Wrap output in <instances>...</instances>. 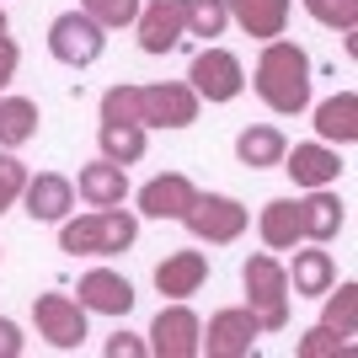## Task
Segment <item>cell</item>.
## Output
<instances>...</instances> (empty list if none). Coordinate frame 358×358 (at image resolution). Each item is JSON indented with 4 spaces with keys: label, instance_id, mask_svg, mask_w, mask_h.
<instances>
[{
    "label": "cell",
    "instance_id": "5b68a950",
    "mask_svg": "<svg viewBox=\"0 0 358 358\" xmlns=\"http://www.w3.org/2000/svg\"><path fill=\"white\" fill-rule=\"evenodd\" d=\"M182 224L193 230V241L230 246V241L246 236L252 214H246V203H241V198H230V193H198L193 203H187V214H182Z\"/></svg>",
    "mask_w": 358,
    "mask_h": 358
},
{
    "label": "cell",
    "instance_id": "3957f363",
    "mask_svg": "<svg viewBox=\"0 0 358 358\" xmlns=\"http://www.w3.org/2000/svg\"><path fill=\"white\" fill-rule=\"evenodd\" d=\"M241 289H246V310L257 315L262 337L289 327V268L273 252H257L241 262Z\"/></svg>",
    "mask_w": 358,
    "mask_h": 358
},
{
    "label": "cell",
    "instance_id": "4fadbf2b",
    "mask_svg": "<svg viewBox=\"0 0 358 358\" xmlns=\"http://www.w3.org/2000/svg\"><path fill=\"white\" fill-rule=\"evenodd\" d=\"M22 209H27L32 224H59V220H70V209H75V182L59 177V171H38V177H27V187H22Z\"/></svg>",
    "mask_w": 358,
    "mask_h": 358
},
{
    "label": "cell",
    "instance_id": "4dcf8cb0",
    "mask_svg": "<svg viewBox=\"0 0 358 358\" xmlns=\"http://www.w3.org/2000/svg\"><path fill=\"white\" fill-rule=\"evenodd\" d=\"M27 177H32V171L22 166V155H16V150H0V214H6L16 198H22Z\"/></svg>",
    "mask_w": 358,
    "mask_h": 358
},
{
    "label": "cell",
    "instance_id": "ffe728a7",
    "mask_svg": "<svg viewBox=\"0 0 358 358\" xmlns=\"http://www.w3.org/2000/svg\"><path fill=\"white\" fill-rule=\"evenodd\" d=\"M75 193L86 198L91 209H113V203H123V198H129V171H123V166H113L107 155H96L91 166H80Z\"/></svg>",
    "mask_w": 358,
    "mask_h": 358
},
{
    "label": "cell",
    "instance_id": "836d02e7",
    "mask_svg": "<svg viewBox=\"0 0 358 358\" xmlns=\"http://www.w3.org/2000/svg\"><path fill=\"white\" fill-rule=\"evenodd\" d=\"M16 64H22V48H16V38H6V32H0V91L16 80Z\"/></svg>",
    "mask_w": 358,
    "mask_h": 358
},
{
    "label": "cell",
    "instance_id": "d590c367",
    "mask_svg": "<svg viewBox=\"0 0 358 358\" xmlns=\"http://www.w3.org/2000/svg\"><path fill=\"white\" fill-rule=\"evenodd\" d=\"M0 32H6V11H0Z\"/></svg>",
    "mask_w": 358,
    "mask_h": 358
},
{
    "label": "cell",
    "instance_id": "52a82bcc",
    "mask_svg": "<svg viewBox=\"0 0 358 358\" xmlns=\"http://www.w3.org/2000/svg\"><path fill=\"white\" fill-rule=\"evenodd\" d=\"M257 337H262L257 315L246 310V305H230V310L209 315V327H198V353H209V358H246V353H257Z\"/></svg>",
    "mask_w": 358,
    "mask_h": 358
},
{
    "label": "cell",
    "instance_id": "d6a6232c",
    "mask_svg": "<svg viewBox=\"0 0 358 358\" xmlns=\"http://www.w3.org/2000/svg\"><path fill=\"white\" fill-rule=\"evenodd\" d=\"M102 353L107 358H145L150 343H145V337H134V331H113V337L102 343Z\"/></svg>",
    "mask_w": 358,
    "mask_h": 358
},
{
    "label": "cell",
    "instance_id": "cb8c5ba5",
    "mask_svg": "<svg viewBox=\"0 0 358 358\" xmlns=\"http://www.w3.org/2000/svg\"><path fill=\"white\" fill-rule=\"evenodd\" d=\"M96 145H102V155H107L113 166H123V171H129V166L145 161L150 129H145V123H102V129H96Z\"/></svg>",
    "mask_w": 358,
    "mask_h": 358
},
{
    "label": "cell",
    "instance_id": "277c9868",
    "mask_svg": "<svg viewBox=\"0 0 358 358\" xmlns=\"http://www.w3.org/2000/svg\"><path fill=\"white\" fill-rule=\"evenodd\" d=\"M48 54L59 64H70V70H86V64H96L107 54V27L75 6V11L48 22Z\"/></svg>",
    "mask_w": 358,
    "mask_h": 358
},
{
    "label": "cell",
    "instance_id": "44dd1931",
    "mask_svg": "<svg viewBox=\"0 0 358 358\" xmlns=\"http://www.w3.org/2000/svg\"><path fill=\"white\" fill-rule=\"evenodd\" d=\"M315 139L321 145H353L358 139V96L353 91H337L327 102H315Z\"/></svg>",
    "mask_w": 358,
    "mask_h": 358
},
{
    "label": "cell",
    "instance_id": "83f0119b",
    "mask_svg": "<svg viewBox=\"0 0 358 358\" xmlns=\"http://www.w3.org/2000/svg\"><path fill=\"white\" fill-rule=\"evenodd\" d=\"M96 113H102V123H139V86H129V80L107 86Z\"/></svg>",
    "mask_w": 358,
    "mask_h": 358
},
{
    "label": "cell",
    "instance_id": "7a4b0ae2",
    "mask_svg": "<svg viewBox=\"0 0 358 358\" xmlns=\"http://www.w3.org/2000/svg\"><path fill=\"white\" fill-rule=\"evenodd\" d=\"M139 241V214L113 203V209H86L80 220H59V252L70 257H118Z\"/></svg>",
    "mask_w": 358,
    "mask_h": 358
},
{
    "label": "cell",
    "instance_id": "d4e9b609",
    "mask_svg": "<svg viewBox=\"0 0 358 358\" xmlns=\"http://www.w3.org/2000/svg\"><path fill=\"white\" fill-rule=\"evenodd\" d=\"M38 102L32 96H6L0 91V150H22L32 134H38Z\"/></svg>",
    "mask_w": 358,
    "mask_h": 358
},
{
    "label": "cell",
    "instance_id": "f546056e",
    "mask_svg": "<svg viewBox=\"0 0 358 358\" xmlns=\"http://www.w3.org/2000/svg\"><path fill=\"white\" fill-rule=\"evenodd\" d=\"M305 11H310L321 27H337V32L358 27V0H305Z\"/></svg>",
    "mask_w": 358,
    "mask_h": 358
},
{
    "label": "cell",
    "instance_id": "9a60e30c",
    "mask_svg": "<svg viewBox=\"0 0 358 358\" xmlns=\"http://www.w3.org/2000/svg\"><path fill=\"white\" fill-rule=\"evenodd\" d=\"M193 198H198V187H193L187 171H161V177H150L145 187H139L134 214H145V220H182Z\"/></svg>",
    "mask_w": 358,
    "mask_h": 358
},
{
    "label": "cell",
    "instance_id": "e575fe53",
    "mask_svg": "<svg viewBox=\"0 0 358 358\" xmlns=\"http://www.w3.org/2000/svg\"><path fill=\"white\" fill-rule=\"evenodd\" d=\"M22 348H27L22 327H16L11 315H0V358H22Z\"/></svg>",
    "mask_w": 358,
    "mask_h": 358
},
{
    "label": "cell",
    "instance_id": "5bb4252c",
    "mask_svg": "<svg viewBox=\"0 0 358 358\" xmlns=\"http://www.w3.org/2000/svg\"><path fill=\"white\" fill-rule=\"evenodd\" d=\"M294 209H299V236L315 241V246L337 241L343 224H348V203L331 193V187H310L305 198H294Z\"/></svg>",
    "mask_w": 358,
    "mask_h": 358
},
{
    "label": "cell",
    "instance_id": "7402d4cb",
    "mask_svg": "<svg viewBox=\"0 0 358 358\" xmlns=\"http://www.w3.org/2000/svg\"><path fill=\"white\" fill-rule=\"evenodd\" d=\"M284 129H273V123H252V129H241L236 134V161L246 166V171H268V166L284 161Z\"/></svg>",
    "mask_w": 358,
    "mask_h": 358
},
{
    "label": "cell",
    "instance_id": "484cf974",
    "mask_svg": "<svg viewBox=\"0 0 358 358\" xmlns=\"http://www.w3.org/2000/svg\"><path fill=\"white\" fill-rule=\"evenodd\" d=\"M321 299H327V315H321V321L337 327L343 337H353V327H358V284H331Z\"/></svg>",
    "mask_w": 358,
    "mask_h": 358
},
{
    "label": "cell",
    "instance_id": "ba28073f",
    "mask_svg": "<svg viewBox=\"0 0 358 358\" xmlns=\"http://www.w3.org/2000/svg\"><path fill=\"white\" fill-rule=\"evenodd\" d=\"M198 91L187 80H155V86H139V123L145 129H187L198 123Z\"/></svg>",
    "mask_w": 358,
    "mask_h": 358
},
{
    "label": "cell",
    "instance_id": "4316f807",
    "mask_svg": "<svg viewBox=\"0 0 358 358\" xmlns=\"http://www.w3.org/2000/svg\"><path fill=\"white\" fill-rule=\"evenodd\" d=\"M230 11L224 0H187V38H224Z\"/></svg>",
    "mask_w": 358,
    "mask_h": 358
},
{
    "label": "cell",
    "instance_id": "d6986e66",
    "mask_svg": "<svg viewBox=\"0 0 358 358\" xmlns=\"http://www.w3.org/2000/svg\"><path fill=\"white\" fill-rule=\"evenodd\" d=\"M337 284V262L321 246H294V262H289V294L294 299H321L327 289Z\"/></svg>",
    "mask_w": 358,
    "mask_h": 358
},
{
    "label": "cell",
    "instance_id": "9c48e42d",
    "mask_svg": "<svg viewBox=\"0 0 358 358\" xmlns=\"http://www.w3.org/2000/svg\"><path fill=\"white\" fill-rule=\"evenodd\" d=\"M187 86L198 91V102H236L241 91H246V70H241V59L230 54V48H203V54H193V64H187Z\"/></svg>",
    "mask_w": 358,
    "mask_h": 358
},
{
    "label": "cell",
    "instance_id": "f1b7e54d",
    "mask_svg": "<svg viewBox=\"0 0 358 358\" xmlns=\"http://www.w3.org/2000/svg\"><path fill=\"white\" fill-rule=\"evenodd\" d=\"M80 11L96 16L107 32H118V27H134V16H139V0H80Z\"/></svg>",
    "mask_w": 358,
    "mask_h": 358
},
{
    "label": "cell",
    "instance_id": "6da1fadb",
    "mask_svg": "<svg viewBox=\"0 0 358 358\" xmlns=\"http://www.w3.org/2000/svg\"><path fill=\"white\" fill-rule=\"evenodd\" d=\"M252 86L278 118H299L310 107V54L294 38H268L262 54H257Z\"/></svg>",
    "mask_w": 358,
    "mask_h": 358
},
{
    "label": "cell",
    "instance_id": "603a6c76",
    "mask_svg": "<svg viewBox=\"0 0 358 358\" xmlns=\"http://www.w3.org/2000/svg\"><path fill=\"white\" fill-rule=\"evenodd\" d=\"M257 236H262V246L268 252H294L299 241V209L294 198H273V203H262V214H257Z\"/></svg>",
    "mask_w": 358,
    "mask_h": 358
},
{
    "label": "cell",
    "instance_id": "ac0fdd59",
    "mask_svg": "<svg viewBox=\"0 0 358 358\" xmlns=\"http://www.w3.org/2000/svg\"><path fill=\"white\" fill-rule=\"evenodd\" d=\"M224 11H230V22H236L246 38L268 43V38H284L294 0H224Z\"/></svg>",
    "mask_w": 358,
    "mask_h": 358
},
{
    "label": "cell",
    "instance_id": "e0dca14e",
    "mask_svg": "<svg viewBox=\"0 0 358 358\" xmlns=\"http://www.w3.org/2000/svg\"><path fill=\"white\" fill-rule=\"evenodd\" d=\"M209 284V257L203 252H166L155 262V294L161 299H193Z\"/></svg>",
    "mask_w": 358,
    "mask_h": 358
},
{
    "label": "cell",
    "instance_id": "8fae6325",
    "mask_svg": "<svg viewBox=\"0 0 358 358\" xmlns=\"http://www.w3.org/2000/svg\"><path fill=\"white\" fill-rule=\"evenodd\" d=\"M134 32L145 54H171L187 38V0H139Z\"/></svg>",
    "mask_w": 358,
    "mask_h": 358
},
{
    "label": "cell",
    "instance_id": "8992f818",
    "mask_svg": "<svg viewBox=\"0 0 358 358\" xmlns=\"http://www.w3.org/2000/svg\"><path fill=\"white\" fill-rule=\"evenodd\" d=\"M32 327H38V337H43L48 348H59V353H75V348L91 337L86 305L75 294H32Z\"/></svg>",
    "mask_w": 358,
    "mask_h": 358
},
{
    "label": "cell",
    "instance_id": "1f68e13d",
    "mask_svg": "<svg viewBox=\"0 0 358 358\" xmlns=\"http://www.w3.org/2000/svg\"><path fill=\"white\" fill-rule=\"evenodd\" d=\"M343 348H348V337H343L337 327H327V321H321V327H310V331L294 343V353H299V358H331V353H343Z\"/></svg>",
    "mask_w": 358,
    "mask_h": 358
},
{
    "label": "cell",
    "instance_id": "2e32d148",
    "mask_svg": "<svg viewBox=\"0 0 358 358\" xmlns=\"http://www.w3.org/2000/svg\"><path fill=\"white\" fill-rule=\"evenodd\" d=\"M80 305H86V315H129L134 310V284L123 278V273H113V268H91V273H80Z\"/></svg>",
    "mask_w": 358,
    "mask_h": 358
},
{
    "label": "cell",
    "instance_id": "30bf717a",
    "mask_svg": "<svg viewBox=\"0 0 358 358\" xmlns=\"http://www.w3.org/2000/svg\"><path fill=\"white\" fill-rule=\"evenodd\" d=\"M198 321L193 310H187V299H171V305H161V315L150 321L145 343L155 358H198Z\"/></svg>",
    "mask_w": 358,
    "mask_h": 358
},
{
    "label": "cell",
    "instance_id": "7c38bea8",
    "mask_svg": "<svg viewBox=\"0 0 358 358\" xmlns=\"http://www.w3.org/2000/svg\"><path fill=\"white\" fill-rule=\"evenodd\" d=\"M294 177V187H337V177H343V155H337V145H321V139H305V145L284 150V161H278Z\"/></svg>",
    "mask_w": 358,
    "mask_h": 358
}]
</instances>
